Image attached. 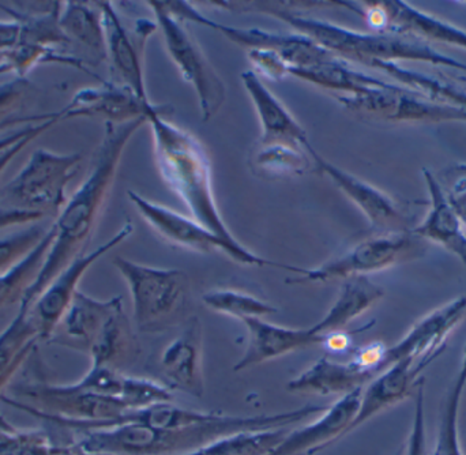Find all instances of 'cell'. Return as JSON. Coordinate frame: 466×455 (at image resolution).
<instances>
[{"label": "cell", "mask_w": 466, "mask_h": 455, "mask_svg": "<svg viewBox=\"0 0 466 455\" xmlns=\"http://www.w3.org/2000/svg\"><path fill=\"white\" fill-rule=\"evenodd\" d=\"M326 407L306 405L274 415L229 416L204 412L201 419L177 429H153L138 421L81 432L76 446L85 453L106 455H183L238 432L287 429L322 415Z\"/></svg>", "instance_id": "obj_1"}, {"label": "cell", "mask_w": 466, "mask_h": 455, "mask_svg": "<svg viewBox=\"0 0 466 455\" xmlns=\"http://www.w3.org/2000/svg\"><path fill=\"white\" fill-rule=\"evenodd\" d=\"M54 445L43 431L13 429L0 416V455H52Z\"/></svg>", "instance_id": "obj_36"}, {"label": "cell", "mask_w": 466, "mask_h": 455, "mask_svg": "<svg viewBox=\"0 0 466 455\" xmlns=\"http://www.w3.org/2000/svg\"><path fill=\"white\" fill-rule=\"evenodd\" d=\"M289 76L325 89L345 93V96L360 95L389 84L377 76L356 70L348 60L337 55L317 65L289 68Z\"/></svg>", "instance_id": "obj_28"}, {"label": "cell", "mask_w": 466, "mask_h": 455, "mask_svg": "<svg viewBox=\"0 0 466 455\" xmlns=\"http://www.w3.org/2000/svg\"><path fill=\"white\" fill-rule=\"evenodd\" d=\"M164 5L180 21L194 22V24L210 27L212 30H218L229 38L232 43L238 44L243 48L273 49V51L279 52L284 57L285 62L289 65V68L317 65L334 55L328 49L318 46L311 38L299 35V33L279 35V33L266 32V30L255 29V27L243 29V27L229 26V25L218 24V22L208 18L190 3L169 0V2H164Z\"/></svg>", "instance_id": "obj_11"}, {"label": "cell", "mask_w": 466, "mask_h": 455, "mask_svg": "<svg viewBox=\"0 0 466 455\" xmlns=\"http://www.w3.org/2000/svg\"><path fill=\"white\" fill-rule=\"evenodd\" d=\"M147 5L155 13L156 24L163 35L167 52L177 66L182 78L193 87L198 98L202 120L209 122L223 108L227 87L218 71L209 62L201 46L191 37L164 2L150 0Z\"/></svg>", "instance_id": "obj_8"}, {"label": "cell", "mask_w": 466, "mask_h": 455, "mask_svg": "<svg viewBox=\"0 0 466 455\" xmlns=\"http://www.w3.org/2000/svg\"><path fill=\"white\" fill-rule=\"evenodd\" d=\"M96 5H98L103 18L106 59L111 65L112 76L116 78L114 82L125 85L141 100L150 101L145 84L142 52L147 38L158 29L157 24L147 19H138L134 38L126 29L122 18L111 2H97Z\"/></svg>", "instance_id": "obj_14"}, {"label": "cell", "mask_w": 466, "mask_h": 455, "mask_svg": "<svg viewBox=\"0 0 466 455\" xmlns=\"http://www.w3.org/2000/svg\"><path fill=\"white\" fill-rule=\"evenodd\" d=\"M52 226L33 224L0 238V274L10 270L38 246Z\"/></svg>", "instance_id": "obj_37"}, {"label": "cell", "mask_w": 466, "mask_h": 455, "mask_svg": "<svg viewBox=\"0 0 466 455\" xmlns=\"http://www.w3.org/2000/svg\"><path fill=\"white\" fill-rule=\"evenodd\" d=\"M59 25L68 38L106 59V35L100 10L90 7L89 3L66 2L59 16Z\"/></svg>", "instance_id": "obj_32"}, {"label": "cell", "mask_w": 466, "mask_h": 455, "mask_svg": "<svg viewBox=\"0 0 466 455\" xmlns=\"http://www.w3.org/2000/svg\"><path fill=\"white\" fill-rule=\"evenodd\" d=\"M456 79H457V81L461 82L462 86L466 87V76H457Z\"/></svg>", "instance_id": "obj_49"}, {"label": "cell", "mask_w": 466, "mask_h": 455, "mask_svg": "<svg viewBox=\"0 0 466 455\" xmlns=\"http://www.w3.org/2000/svg\"><path fill=\"white\" fill-rule=\"evenodd\" d=\"M460 169L466 175V164H459Z\"/></svg>", "instance_id": "obj_50"}, {"label": "cell", "mask_w": 466, "mask_h": 455, "mask_svg": "<svg viewBox=\"0 0 466 455\" xmlns=\"http://www.w3.org/2000/svg\"><path fill=\"white\" fill-rule=\"evenodd\" d=\"M172 106L153 104L147 114L156 164L166 185L187 207L191 217L233 247H244L224 223L213 190L212 163L193 134L172 123Z\"/></svg>", "instance_id": "obj_4"}, {"label": "cell", "mask_w": 466, "mask_h": 455, "mask_svg": "<svg viewBox=\"0 0 466 455\" xmlns=\"http://www.w3.org/2000/svg\"><path fill=\"white\" fill-rule=\"evenodd\" d=\"M240 78L259 119L260 136L258 141L265 144L282 142L307 149L311 144L306 131L262 79L252 70L243 71Z\"/></svg>", "instance_id": "obj_22"}, {"label": "cell", "mask_w": 466, "mask_h": 455, "mask_svg": "<svg viewBox=\"0 0 466 455\" xmlns=\"http://www.w3.org/2000/svg\"><path fill=\"white\" fill-rule=\"evenodd\" d=\"M339 103L356 116L386 123H466V109L438 103L402 85L389 82L382 87L355 96H342Z\"/></svg>", "instance_id": "obj_9"}, {"label": "cell", "mask_w": 466, "mask_h": 455, "mask_svg": "<svg viewBox=\"0 0 466 455\" xmlns=\"http://www.w3.org/2000/svg\"><path fill=\"white\" fill-rule=\"evenodd\" d=\"M287 429L238 432L215 440L193 453L183 455H268L276 450L290 431Z\"/></svg>", "instance_id": "obj_33"}, {"label": "cell", "mask_w": 466, "mask_h": 455, "mask_svg": "<svg viewBox=\"0 0 466 455\" xmlns=\"http://www.w3.org/2000/svg\"><path fill=\"white\" fill-rule=\"evenodd\" d=\"M82 455H106V454H90V453H85V451L81 450Z\"/></svg>", "instance_id": "obj_51"}, {"label": "cell", "mask_w": 466, "mask_h": 455, "mask_svg": "<svg viewBox=\"0 0 466 455\" xmlns=\"http://www.w3.org/2000/svg\"><path fill=\"white\" fill-rule=\"evenodd\" d=\"M320 345L329 352L342 353L350 349L352 345V337H350V333L344 330L331 331V333L320 336Z\"/></svg>", "instance_id": "obj_43"}, {"label": "cell", "mask_w": 466, "mask_h": 455, "mask_svg": "<svg viewBox=\"0 0 466 455\" xmlns=\"http://www.w3.org/2000/svg\"><path fill=\"white\" fill-rule=\"evenodd\" d=\"M54 238L55 227L52 224L51 229L29 255L13 266L10 270L0 274V315L5 314L15 304L21 307L24 303L30 287L40 276Z\"/></svg>", "instance_id": "obj_30"}, {"label": "cell", "mask_w": 466, "mask_h": 455, "mask_svg": "<svg viewBox=\"0 0 466 455\" xmlns=\"http://www.w3.org/2000/svg\"><path fill=\"white\" fill-rule=\"evenodd\" d=\"M7 71H13L11 70L10 65L5 63V60L0 59V74L7 73Z\"/></svg>", "instance_id": "obj_48"}, {"label": "cell", "mask_w": 466, "mask_h": 455, "mask_svg": "<svg viewBox=\"0 0 466 455\" xmlns=\"http://www.w3.org/2000/svg\"><path fill=\"white\" fill-rule=\"evenodd\" d=\"M134 227L131 223L117 230L108 241L101 244L93 251L84 252L76 257L65 270L57 274L56 278L46 288L43 293L35 298V303L27 308L30 320L35 325L40 339H49L56 330L68 307L73 303L78 285L86 271L104 255L108 254L115 247L122 244L133 235Z\"/></svg>", "instance_id": "obj_12"}, {"label": "cell", "mask_w": 466, "mask_h": 455, "mask_svg": "<svg viewBox=\"0 0 466 455\" xmlns=\"http://www.w3.org/2000/svg\"><path fill=\"white\" fill-rule=\"evenodd\" d=\"M396 455H430L427 451L426 413H424V383L415 394V415L410 434Z\"/></svg>", "instance_id": "obj_40"}, {"label": "cell", "mask_w": 466, "mask_h": 455, "mask_svg": "<svg viewBox=\"0 0 466 455\" xmlns=\"http://www.w3.org/2000/svg\"><path fill=\"white\" fill-rule=\"evenodd\" d=\"M56 116V114H44L37 115V116H22V117H10V119L3 120L0 122V130L5 128L16 127L21 125H30V123L46 122V120L52 119Z\"/></svg>", "instance_id": "obj_46"}, {"label": "cell", "mask_w": 466, "mask_h": 455, "mask_svg": "<svg viewBox=\"0 0 466 455\" xmlns=\"http://www.w3.org/2000/svg\"><path fill=\"white\" fill-rule=\"evenodd\" d=\"M122 307V296L103 301L78 290L48 341L87 355L106 322Z\"/></svg>", "instance_id": "obj_21"}, {"label": "cell", "mask_w": 466, "mask_h": 455, "mask_svg": "<svg viewBox=\"0 0 466 455\" xmlns=\"http://www.w3.org/2000/svg\"><path fill=\"white\" fill-rule=\"evenodd\" d=\"M375 378L364 371L352 360L348 363L320 358L287 385V390L298 396L333 397L345 396L356 389L364 388Z\"/></svg>", "instance_id": "obj_24"}, {"label": "cell", "mask_w": 466, "mask_h": 455, "mask_svg": "<svg viewBox=\"0 0 466 455\" xmlns=\"http://www.w3.org/2000/svg\"><path fill=\"white\" fill-rule=\"evenodd\" d=\"M32 89V84L25 76H16L0 85V122L10 119V114L24 104Z\"/></svg>", "instance_id": "obj_41"}, {"label": "cell", "mask_w": 466, "mask_h": 455, "mask_svg": "<svg viewBox=\"0 0 466 455\" xmlns=\"http://www.w3.org/2000/svg\"><path fill=\"white\" fill-rule=\"evenodd\" d=\"M57 120H60V115L59 112H57L56 116L52 117V119L46 120V122L40 123L38 125L37 130L33 131L32 134H29V136H25L24 139H21V141L16 142L14 147H8L7 150H5V152L0 153V175H2V172L5 171V167L10 164V161L13 160L14 157H15L16 155H18L19 152H21L22 149H24L25 147H26L29 142H32L33 139L35 138V136H41V134L46 133L48 128H51L52 126L55 125V123L57 122Z\"/></svg>", "instance_id": "obj_42"}, {"label": "cell", "mask_w": 466, "mask_h": 455, "mask_svg": "<svg viewBox=\"0 0 466 455\" xmlns=\"http://www.w3.org/2000/svg\"><path fill=\"white\" fill-rule=\"evenodd\" d=\"M248 164L257 177L268 180L301 177L314 168V161L306 147L282 142H255Z\"/></svg>", "instance_id": "obj_29"}, {"label": "cell", "mask_w": 466, "mask_h": 455, "mask_svg": "<svg viewBox=\"0 0 466 455\" xmlns=\"http://www.w3.org/2000/svg\"><path fill=\"white\" fill-rule=\"evenodd\" d=\"M307 150L314 161L315 171L328 177L339 190L359 207L369 220L371 233L412 232L413 228L418 226L407 207H402L393 197L329 163L312 147V145H309Z\"/></svg>", "instance_id": "obj_13"}, {"label": "cell", "mask_w": 466, "mask_h": 455, "mask_svg": "<svg viewBox=\"0 0 466 455\" xmlns=\"http://www.w3.org/2000/svg\"><path fill=\"white\" fill-rule=\"evenodd\" d=\"M202 303L212 311L236 318L241 322L249 318H265L279 312L273 304L233 289L210 290L202 296Z\"/></svg>", "instance_id": "obj_34"}, {"label": "cell", "mask_w": 466, "mask_h": 455, "mask_svg": "<svg viewBox=\"0 0 466 455\" xmlns=\"http://www.w3.org/2000/svg\"><path fill=\"white\" fill-rule=\"evenodd\" d=\"M227 10L262 13L276 16L331 54L374 67L377 63L426 62L462 71L465 63L437 51L429 41L397 30L364 33L323 19L309 18L284 7L282 2H224Z\"/></svg>", "instance_id": "obj_3"}, {"label": "cell", "mask_w": 466, "mask_h": 455, "mask_svg": "<svg viewBox=\"0 0 466 455\" xmlns=\"http://www.w3.org/2000/svg\"><path fill=\"white\" fill-rule=\"evenodd\" d=\"M466 319V296L453 298L421 318L393 347L388 348L382 369L402 356L434 363L446 349L451 334Z\"/></svg>", "instance_id": "obj_15"}, {"label": "cell", "mask_w": 466, "mask_h": 455, "mask_svg": "<svg viewBox=\"0 0 466 455\" xmlns=\"http://www.w3.org/2000/svg\"><path fill=\"white\" fill-rule=\"evenodd\" d=\"M147 123V117L115 125L106 122L100 147L96 150L89 175L73 197L66 202L54 221L55 238L46 255L40 276L30 287L21 307L29 308L35 298L76 257L84 254L109 193L114 187L120 160L134 134Z\"/></svg>", "instance_id": "obj_2"}, {"label": "cell", "mask_w": 466, "mask_h": 455, "mask_svg": "<svg viewBox=\"0 0 466 455\" xmlns=\"http://www.w3.org/2000/svg\"><path fill=\"white\" fill-rule=\"evenodd\" d=\"M423 177L429 188L430 207L424 220L413 228L412 233L421 240L443 247L466 265L465 227L449 204L445 190L435 174L424 168Z\"/></svg>", "instance_id": "obj_23"}, {"label": "cell", "mask_w": 466, "mask_h": 455, "mask_svg": "<svg viewBox=\"0 0 466 455\" xmlns=\"http://www.w3.org/2000/svg\"><path fill=\"white\" fill-rule=\"evenodd\" d=\"M112 265L127 284L134 320L142 333H163L187 322L190 278L179 268H160L116 257Z\"/></svg>", "instance_id": "obj_6"}, {"label": "cell", "mask_w": 466, "mask_h": 455, "mask_svg": "<svg viewBox=\"0 0 466 455\" xmlns=\"http://www.w3.org/2000/svg\"><path fill=\"white\" fill-rule=\"evenodd\" d=\"M464 383L454 380L443 402L434 450L430 455H464L460 442L459 416L465 391Z\"/></svg>", "instance_id": "obj_35"}, {"label": "cell", "mask_w": 466, "mask_h": 455, "mask_svg": "<svg viewBox=\"0 0 466 455\" xmlns=\"http://www.w3.org/2000/svg\"><path fill=\"white\" fill-rule=\"evenodd\" d=\"M361 391L363 388L339 397V401L326 408L314 423L290 430L281 445L268 455H314L339 442L350 434V426L358 416Z\"/></svg>", "instance_id": "obj_18"}, {"label": "cell", "mask_w": 466, "mask_h": 455, "mask_svg": "<svg viewBox=\"0 0 466 455\" xmlns=\"http://www.w3.org/2000/svg\"><path fill=\"white\" fill-rule=\"evenodd\" d=\"M21 40V25L18 22H0V52L18 46Z\"/></svg>", "instance_id": "obj_44"}, {"label": "cell", "mask_w": 466, "mask_h": 455, "mask_svg": "<svg viewBox=\"0 0 466 455\" xmlns=\"http://www.w3.org/2000/svg\"><path fill=\"white\" fill-rule=\"evenodd\" d=\"M456 379L459 380V382L464 383V385H466V345L464 349V356H462L461 369H460Z\"/></svg>", "instance_id": "obj_47"}, {"label": "cell", "mask_w": 466, "mask_h": 455, "mask_svg": "<svg viewBox=\"0 0 466 455\" xmlns=\"http://www.w3.org/2000/svg\"><path fill=\"white\" fill-rule=\"evenodd\" d=\"M37 341L40 337L26 307H19L18 314L0 333V380H10L15 375Z\"/></svg>", "instance_id": "obj_31"}, {"label": "cell", "mask_w": 466, "mask_h": 455, "mask_svg": "<svg viewBox=\"0 0 466 455\" xmlns=\"http://www.w3.org/2000/svg\"><path fill=\"white\" fill-rule=\"evenodd\" d=\"M431 363L412 356H402L391 361L361 391L360 408L353 420L350 434L375 416L396 407L413 396L424 383L423 374Z\"/></svg>", "instance_id": "obj_16"}, {"label": "cell", "mask_w": 466, "mask_h": 455, "mask_svg": "<svg viewBox=\"0 0 466 455\" xmlns=\"http://www.w3.org/2000/svg\"><path fill=\"white\" fill-rule=\"evenodd\" d=\"M383 19V30L410 33L423 40L466 49V30L419 11L405 2H375Z\"/></svg>", "instance_id": "obj_25"}, {"label": "cell", "mask_w": 466, "mask_h": 455, "mask_svg": "<svg viewBox=\"0 0 466 455\" xmlns=\"http://www.w3.org/2000/svg\"><path fill=\"white\" fill-rule=\"evenodd\" d=\"M243 323L248 333V341L240 360L233 366L235 372L320 345V337L315 336L309 328H285L266 322L263 318H249Z\"/></svg>", "instance_id": "obj_20"}, {"label": "cell", "mask_w": 466, "mask_h": 455, "mask_svg": "<svg viewBox=\"0 0 466 455\" xmlns=\"http://www.w3.org/2000/svg\"><path fill=\"white\" fill-rule=\"evenodd\" d=\"M385 295V289L372 282L370 277L359 276L347 279L341 282L339 296L325 317L309 329L318 337L344 330L353 320L382 300Z\"/></svg>", "instance_id": "obj_26"}, {"label": "cell", "mask_w": 466, "mask_h": 455, "mask_svg": "<svg viewBox=\"0 0 466 455\" xmlns=\"http://www.w3.org/2000/svg\"><path fill=\"white\" fill-rule=\"evenodd\" d=\"M40 123H37V125H35V123H30V125H26L25 127L16 128V130H14L13 133L8 134V136H2V138H0V153L5 152V150L8 149V147H14L16 142L21 141V139H24L25 136L32 134L33 131L37 130L38 125H40Z\"/></svg>", "instance_id": "obj_45"}, {"label": "cell", "mask_w": 466, "mask_h": 455, "mask_svg": "<svg viewBox=\"0 0 466 455\" xmlns=\"http://www.w3.org/2000/svg\"><path fill=\"white\" fill-rule=\"evenodd\" d=\"M127 194L128 199L139 216L144 218L145 223L172 246L190 249V251L199 252V254L224 252L235 262L252 266V268L254 266L257 268L271 266V268H285V270L289 268V265H281V263L265 259V258L249 251L247 247L231 246L223 238H218L212 230L201 226L193 217H186L169 207L155 204V202L139 196L136 191L128 190Z\"/></svg>", "instance_id": "obj_10"}, {"label": "cell", "mask_w": 466, "mask_h": 455, "mask_svg": "<svg viewBox=\"0 0 466 455\" xmlns=\"http://www.w3.org/2000/svg\"><path fill=\"white\" fill-rule=\"evenodd\" d=\"M427 251L426 241L412 232L371 233L339 257L314 268L290 266L298 277L287 278V284H329L344 282L353 277L388 270L412 260L420 259Z\"/></svg>", "instance_id": "obj_7"}, {"label": "cell", "mask_w": 466, "mask_h": 455, "mask_svg": "<svg viewBox=\"0 0 466 455\" xmlns=\"http://www.w3.org/2000/svg\"><path fill=\"white\" fill-rule=\"evenodd\" d=\"M81 155L37 149L22 171L0 188V229L59 217L66 188L78 171Z\"/></svg>", "instance_id": "obj_5"}, {"label": "cell", "mask_w": 466, "mask_h": 455, "mask_svg": "<svg viewBox=\"0 0 466 455\" xmlns=\"http://www.w3.org/2000/svg\"><path fill=\"white\" fill-rule=\"evenodd\" d=\"M139 352L138 339L122 307L106 322L87 355L93 367H108L122 371L138 359Z\"/></svg>", "instance_id": "obj_27"}, {"label": "cell", "mask_w": 466, "mask_h": 455, "mask_svg": "<svg viewBox=\"0 0 466 455\" xmlns=\"http://www.w3.org/2000/svg\"><path fill=\"white\" fill-rule=\"evenodd\" d=\"M158 366L169 390L204 396V334L198 318H190L182 333L167 345Z\"/></svg>", "instance_id": "obj_17"}, {"label": "cell", "mask_w": 466, "mask_h": 455, "mask_svg": "<svg viewBox=\"0 0 466 455\" xmlns=\"http://www.w3.org/2000/svg\"><path fill=\"white\" fill-rule=\"evenodd\" d=\"M101 84V86L85 87L76 92L70 104L59 112L60 119L104 117L106 122L122 125L147 117L152 101L141 100L133 90L117 82Z\"/></svg>", "instance_id": "obj_19"}, {"label": "cell", "mask_w": 466, "mask_h": 455, "mask_svg": "<svg viewBox=\"0 0 466 455\" xmlns=\"http://www.w3.org/2000/svg\"><path fill=\"white\" fill-rule=\"evenodd\" d=\"M435 177L442 185L446 198L456 212L457 217L466 228V175L457 164Z\"/></svg>", "instance_id": "obj_39"}, {"label": "cell", "mask_w": 466, "mask_h": 455, "mask_svg": "<svg viewBox=\"0 0 466 455\" xmlns=\"http://www.w3.org/2000/svg\"><path fill=\"white\" fill-rule=\"evenodd\" d=\"M247 59L260 79L279 82L289 76V65L284 57L273 49L254 48L247 51Z\"/></svg>", "instance_id": "obj_38"}]
</instances>
